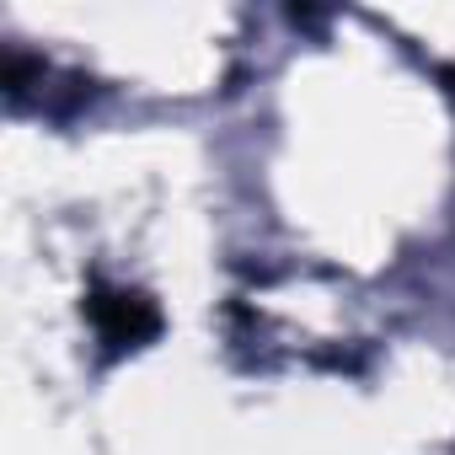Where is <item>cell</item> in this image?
<instances>
[{"instance_id": "6da1fadb", "label": "cell", "mask_w": 455, "mask_h": 455, "mask_svg": "<svg viewBox=\"0 0 455 455\" xmlns=\"http://www.w3.org/2000/svg\"><path fill=\"white\" fill-rule=\"evenodd\" d=\"M86 322L97 327V338H102L108 354H134V348H145L161 332V311L140 290H108V284H92Z\"/></svg>"}, {"instance_id": "7a4b0ae2", "label": "cell", "mask_w": 455, "mask_h": 455, "mask_svg": "<svg viewBox=\"0 0 455 455\" xmlns=\"http://www.w3.org/2000/svg\"><path fill=\"white\" fill-rule=\"evenodd\" d=\"M450 81H455V70H450Z\"/></svg>"}]
</instances>
